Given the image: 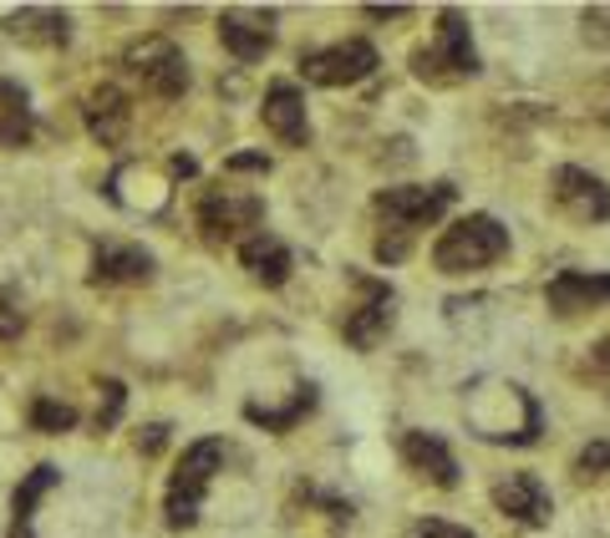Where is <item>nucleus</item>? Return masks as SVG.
Instances as JSON below:
<instances>
[{
    "mask_svg": "<svg viewBox=\"0 0 610 538\" xmlns=\"http://www.w3.org/2000/svg\"><path fill=\"white\" fill-rule=\"evenodd\" d=\"M509 254V229L493 213H468L453 229H443L433 244V264L443 275H468V270H489Z\"/></svg>",
    "mask_w": 610,
    "mask_h": 538,
    "instance_id": "1",
    "label": "nucleus"
},
{
    "mask_svg": "<svg viewBox=\"0 0 610 538\" xmlns=\"http://www.w3.org/2000/svg\"><path fill=\"white\" fill-rule=\"evenodd\" d=\"M219 468H225V442H219V437H204V442H194L184 458H178V468H173V477H168V503H163L168 528H194L199 524L204 493H209V483H214Z\"/></svg>",
    "mask_w": 610,
    "mask_h": 538,
    "instance_id": "2",
    "label": "nucleus"
},
{
    "mask_svg": "<svg viewBox=\"0 0 610 538\" xmlns=\"http://www.w3.org/2000/svg\"><path fill=\"white\" fill-rule=\"evenodd\" d=\"M122 72L138 77V81H143V92L163 97V102H173V97L188 92V62H184V52H178L168 36L128 41V52H122Z\"/></svg>",
    "mask_w": 610,
    "mask_h": 538,
    "instance_id": "3",
    "label": "nucleus"
},
{
    "mask_svg": "<svg viewBox=\"0 0 610 538\" xmlns=\"http://www.w3.org/2000/svg\"><path fill=\"white\" fill-rule=\"evenodd\" d=\"M199 223L214 244H229V239L244 244V239H254L260 223H265V198L235 194V188H209V194L199 198Z\"/></svg>",
    "mask_w": 610,
    "mask_h": 538,
    "instance_id": "4",
    "label": "nucleus"
},
{
    "mask_svg": "<svg viewBox=\"0 0 610 538\" xmlns=\"http://www.w3.org/2000/svg\"><path fill=\"white\" fill-rule=\"evenodd\" d=\"M382 66V56H377L372 41H336V46H326V52H311L301 56V77L311 81V87H357V81H367Z\"/></svg>",
    "mask_w": 610,
    "mask_h": 538,
    "instance_id": "5",
    "label": "nucleus"
},
{
    "mask_svg": "<svg viewBox=\"0 0 610 538\" xmlns=\"http://www.w3.org/2000/svg\"><path fill=\"white\" fill-rule=\"evenodd\" d=\"M453 204V184H407V188H382L372 198V209L386 219V229H427V223H438Z\"/></svg>",
    "mask_w": 610,
    "mask_h": 538,
    "instance_id": "6",
    "label": "nucleus"
},
{
    "mask_svg": "<svg viewBox=\"0 0 610 538\" xmlns=\"http://www.w3.org/2000/svg\"><path fill=\"white\" fill-rule=\"evenodd\" d=\"M438 66H448V77H478L473 36H468V21L458 11L438 15V46H433V52H412V72H417V77L438 81L443 77Z\"/></svg>",
    "mask_w": 610,
    "mask_h": 538,
    "instance_id": "7",
    "label": "nucleus"
},
{
    "mask_svg": "<svg viewBox=\"0 0 610 538\" xmlns=\"http://www.w3.org/2000/svg\"><path fill=\"white\" fill-rule=\"evenodd\" d=\"M549 188H555V204L570 213L575 223H606L610 219V188H606V178H596L590 168L565 163V168H555Z\"/></svg>",
    "mask_w": 610,
    "mask_h": 538,
    "instance_id": "8",
    "label": "nucleus"
},
{
    "mask_svg": "<svg viewBox=\"0 0 610 538\" xmlns=\"http://www.w3.org/2000/svg\"><path fill=\"white\" fill-rule=\"evenodd\" d=\"M493 508L524 528H544L555 518V498L534 473H509L504 483H493Z\"/></svg>",
    "mask_w": 610,
    "mask_h": 538,
    "instance_id": "9",
    "label": "nucleus"
},
{
    "mask_svg": "<svg viewBox=\"0 0 610 538\" xmlns=\"http://www.w3.org/2000/svg\"><path fill=\"white\" fill-rule=\"evenodd\" d=\"M367 289V305L346 316V341L357 345V351H377L386 341V330L397 320V295L382 285V279H357Z\"/></svg>",
    "mask_w": 610,
    "mask_h": 538,
    "instance_id": "10",
    "label": "nucleus"
},
{
    "mask_svg": "<svg viewBox=\"0 0 610 538\" xmlns=\"http://www.w3.org/2000/svg\"><path fill=\"white\" fill-rule=\"evenodd\" d=\"M81 122H87V132H92V143L122 147V138H128V128H133V102H128L122 87L102 81V87H92L87 102H81Z\"/></svg>",
    "mask_w": 610,
    "mask_h": 538,
    "instance_id": "11",
    "label": "nucleus"
},
{
    "mask_svg": "<svg viewBox=\"0 0 610 538\" xmlns=\"http://www.w3.org/2000/svg\"><path fill=\"white\" fill-rule=\"evenodd\" d=\"M159 270V260L143 244H122V239H102L92 250V285H148Z\"/></svg>",
    "mask_w": 610,
    "mask_h": 538,
    "instance_id": "12",
    "label": "nucleus"
},
{
    "mask_svg": "<svg viewBox=\"0 0 610 538\" xmlns=\"http://www.w3.org/2000/svg\"><path fill=\"white\" fill-rule=\"evenodd\" d=\"M219 41H225V52L235 62L254 66L265 62L270 46H275V15L260 11V15H244V11H225L219 15Z\"/></svg>",
    "mask_w": 610,
    "mask_h": 538,
    "instance_id": "13",
    "label": "nucleus"
},
{
    "mask_svg": "<svg viewBox=\"0 0 610 538\" xmlns=\"http://www.w3.org/2000/svg\"><path fill=\"white\" fill-rule=\"evenodd\" d=\"M260 118H265V128L275 132L285 147H305V143H311V118H305V97H301V87H295V81H270Z\"/></svg>",
    "mask_w": 610,
    "mask_h": 538,
    "instance_id": "14",
    "label": "nucleus"
},
{
    "mask_svg": "<svg viewBox=\"0 0 610 538\" xmlns=\"http://www.w3.org/2000/svg\"><path fill=\"white\" fill-rule=\"evenodd\" d=\"M549 310L559 316H580V310H596V305H610V275H585V270H559L544 289Z\"/></svg>",
    "mask_w": 610,
    "mask_h": 538,
    "instance_id": "15",
    "label": "nucleus"
},
{
    "mask_svg": "<svg viewBox=\"0 0 610 538\" xmlns=\"http://www.w3.org/2000/svg\"><path fill=\"white\" fill-rule=\"evenodd\" d=\"M402 462H407L417 477L438 487H458V458H453V447L443 442L438 432H407L402 437Z\"/></svg>",
    "mask_w": 610,
    "mask_h": 538,
    "instance_id": "16",
    "label": "nucleus"
},
{
    "mask_svg": "<svg viewBox=\"0 0 610 538\" xmlns=\"http://www.w3.org/2000/svg\"><path fill=\"white\" fill-rule=\"evenodd\" d=\"M239 264H244V270H250V279H260L265 289H280L285 279H291V270H295L291 250H285L275 234H265V229L239 244Z\"/></svg>",
    "mask_w": 610,
    "mask_h": 538,
    "instance_id": "17",
    "label": "nucleus"
},
{
    "mask_svg": "<svg viewBox=\"0 0 610 538\" xmlns=\"http://www.w3.org/2000/svg\"><path fill=\"white\" fill-rule=\"evenodd\" d=\"M6 31L21 41H36V46H67L72 36V15L67 11H41V6H26L6 21Z\"/></svg>",
    "mask_w": 610,
    "mask_h": 538,
    "instance_id": "18",
    "label": "nucleus"
},
{
    "mask_svg": "<svg viewBox=\"0 0 610 538\" xmlns=\"http://www.w3.org/2000/svg\"><path fill=\"white\" fill-rule=\"evenodd\" d=\"M36 118H31V97L21 81H0V147H26Z\"/></svg>",
    "mask_w": 610,
    "mask_h": 538,
    "instance_id": "19",
    "label": "nucleus"
},
{
    "mask_svg": "<svg viewBox=\"0 0 610 538\" xmlns=\"http://www.w3.org/2000/svg\"><path fill=\"white\" fill-rule=\"evenodd\" d=\"M62 483V473H56L52 462H41V468H31L26 477H21V487H15L11 498V513H15V538H31V518H36V503L52 493V487Z\"/></svg>",
    "mask_w": 610,
    "mask_h": 538,
    "instance_id": "20",
    "label": "nucleus"
},
{
    "mask_svg": "<svg viewBox=\"0 0 610 538\" xmlns=\"http://www.w3.org/2000/svg\"><path fill=\"white\" fill-rule=\"evenodd\" d=\"M316 407V386L305 381V386H295V396H291V407H280V411H270V407H260V402H250L244 407V417L254 421V427H265V432H291L295 421L305 417V411Z\"/></svg>",
    "mask_w": 610,
    "mask_h": 538,
    "instance_id": "21",
    "label": "nucleus"
},
{
    "mask_svg": "<svg viewBox=\"0 0 610 538\" xmlns=\"http://www.w3.org/2000/svg\"><path fill=\"white\" fill-rule=\"evenodd\" d=\"M31 427H36V432H72V427H77V407L52 402V396H36V402H31Z\"/></svg>",
    "mask_w": 610,
    "mask_h": 538,
    "instance_id": "22",
    "label": "nucleus"
},
{
    "mask_svg": "<svg viewBox=\"0 0 610 538\" xmlns=\"http://www.w3.org/2000/svg\"><path fill=\"white\" fill-rule=\"evenodd\" d=\"M128 407V386L122 381H102V407H97V432H112Z\"/></svg>",
    "mask_w": 610,
    "mask_h": 538,
    "instance_id": "23",
    "label": "nucleus"
},
{
    "mask_svg": "<svg viewBox=\"0 0 610 538\" xmlns=\"http://www.w3.org/2000/svg\"><path fill=\"white\" fill-rule=\"evenodd\" d=\"M575 473H580V477H600V473H610V442H590V447H580V458H575Z\"/></svg>",
    "mask_w": 610,
    "mask_h": 538,
    "instance_id": "24",
    "label": "nucleus"
},
{
    "mask_svg": "<svg viewBox=\"0 0 610 538\" xmlns=\"http://www.w3.org/2000/svg\"><path fill=\"white\" fill-rule=\"evenodd\" d=\"M407 254H412V234H402V229L377 234V260H382V264H402Z\"/></svg>",
    "mask_w": 610,
    "mask_h": 538,
    "instance_id": "25",
    "label": "nucleus"
},
{
    "mask_svg": "<svg viewBox=\"0 0 610 538\" xmlns=\"http://www.w3.org/2000/svg\"><path fill=\"white\" fill-rule=\"evenodd\" d=\"M407 538H473V534L458 524H443V518H423V524H412Z\"/></svg>",
    "mask_w": 610,
    "mask_h": 538,
    "instance_id": "26",
    "label": "nucleus"
},
{
    "mask_svg": "<svg viewBox=\"0 0 610 538\" xmlns=\"http://www.w3.org/2000/svg\"><path fill=\"white\" fill-rule=\"evenodd\" d=\"M26 330V316L11 305V295H0V341H15Z\"/></svg>",
    "mask_w": 610,
    "mask_h": 538,
    "instance_id": "27",
    "label": "nucleus"
},
{
    "mask_svg": "<svg viewBox=\"0 0 610 538\" xmlns=\"http://www.w3.org/2000/svg\"><path fill=\"white\" fill-rule=\"evenodd\" d=\"M225 173H270V158L265 153H235V158H225Z\"/></svg>",
    "mask_w": 610,
    "mask_h": 538,
    "instance_id": "28",
    "label": "nucleus"
},
{
    "mask_svg": "<svg viewBox=\"0 0 610 538\" xmlns=\"http://www.w3.org/2000/svg\"><path fill=\"white\" fill-rule=\"evenodd\" d=\"M168 432H173L168 421H153V427H143V437H138V447H143L148 458H153V452H159V447L168 442Z\"/></svg>",
    "mask_w": 610,
    "mask_h": 538,
    "instance_id": "29",
    "label": "nucleus"
},
{
    "mask_svg": "<svg viewBox=\"0 0 610 538\" xmlns=\"http://www.w3.org/2000/svg\"><path fill=\"white\" fill-rule=\"evenodd\" d=\"M361 15L367 21H397V15H407V6H361Z\"/></svg>",
    "mask_w": 610,
    "mask_h": 538,
    "instance_id": "30",
    "label": "nucleus"
},
{
    "mask_svg": "<svg viewBox=\"0 0 610 538\" xmlns=\"http://www.w3.org/2000/svg\"><path fill=\"white\" fill-rule=\"evenodd\" d=\"M168 168H173V178H194V173H199V163L188 158V153H178V158H173Z\"/></svg>",
    "mask_w": 610,
    "mask_h": 538,
    "instance_id": "31",
    "label": "nucleus"
},
{
    "mask_svg": "<svg viewBox=\"0 0 610 538\" xmlns=\"http://www.w3.org/2000/svg\"><path fill=\"white\" fill-rule=\"evenodd\" d=\"M596 371H610V341L600 345V355H596Z\"/></svg>",
    "mask_w": 610,
    "mask_h": 538,
    "instance_id": "32",
    "label": "nucleus"
}]
</instances>
